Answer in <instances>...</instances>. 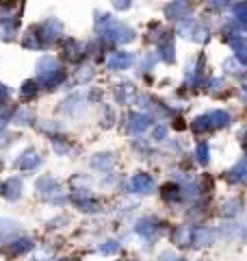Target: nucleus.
I'll list each match as a JSON object with an SVG mask.
<instances>
[{
    "instance_id": "nucleus-1",
    "label": "nucleus",
    "mask_w": 247,
    "mask_h": 261,
    "mask_svg": "<svg viewBox=\"0 0 247 261\" xmlns=\"http://www.w3.org/2000/svg\"><path fill=\"white\" fill-rule=\"evenodd\" d=\"M130 189L141 194H150L154 192V181H152L150 174H135V178L130 181Z\"/></svg>"
},
{
    "instance_id": "nucleus-2",
    "label": "nucleus",
    "mask_w": 247,
    "mask_h": 261,
    "mask_svg": "<svg viewBox=\"0 0 247 261\" xmlns=\"http://www.w3.org/2000/svg\"><path fill=\"white\" fill-rule=\"evenodd\" d=\"M133 61H135V57L130 52H113V54H108L106 65L111 70H126Z\"/></svg>"
},
{
    "instance_id": "nucleus-3",
    "label": "nucleus",
    "mask_w": 247,
    "mask_h": 261,
    "mask_svg": "<svg viewBox=\"0 0 247 261\" xmlns=\"http://www.w3.org/2000/svg\"><path fill=\"white\" fill-rule=\"evenodd\" d=\"M41 163V157H39V152H37L35 148H29V150H24L20 155V159H18V168L20 170H33L35 166H39Z\"/></svg>"
},
{
    "instance_id": "nucleus-4",
    "label": "nucleus",
    "mask_w": 247,
    "mask_h": 261,
    "mask_svg": "<svg viewBox=\"0 0 247 261\" xmlns=\"http://www.w3.org/2000/svg\"><path fill=\"white\" fill-rule=\"evenodd\" d=\"M152 124V118L150 116H143V113H133L128 118V130L130 133H143L145 129H150Z\"/></svg>"
},
{
    "instance_id": "nucleus-5",
    "label": "nucleus",
    "mask_w": 247,
    "mask_h": 261,
    "mask_svg": "<svg viewBox=\"0 0 247 261\" xmlns=\"http://www.w3.org/2000/svg\"><path fill=\"white\" fill-rule=\"evenodd\" d=\"M189 11H191V4H186V2H172L165 7V13L172 20H184L189 15Z\"/></svg>"
},
{
    "instance_id": "nucleus-6",
    "label": "nucleus",
    "mask_w": 247,
    "mask_h": 261,
    "mask_svg": "<svg viewBox=\"0 0 247 261\" xmlns=\"http://www.w3.org/2000/svg\"><path fill=\"white\" fill-rule=\"evenodd\" d=\"M2 194L7 196L9 200H18L22 196V181H20V178H9V181H4Z\"/></svg>"
},
{
    "instance_id": "nucleus-7",
    "label": "nucleus",
    "mask_w": 247,
    "mask_h": 261,
    "mask_svg": "<svg viewBox=\"0 0 247 261\" xmlns=\"http://www.w3.org/2000/svg\"><path fill=\"white\" fill-rule=\"evenodd\" d=\"M137 231H139L141 235H145V237H152L158 231L156 218H143V220H139L137 222Z\"/></svg>"
},
{
    "instance_id": "nucleus-8",
    "label": "nucleus",
    "mask_w": 247,
    "mask_h": 261,
    "mask_svg": "<svg viewBox=\"0 0 247 261\" xmlns=\"http://www.w3.org/2000/svg\"><path fill=\"white\" fill-rule=\"evenodd\" d=\"M158 50H161V57L165 59V61L172 63L174 61V40L172 37H165V40L161 42V48H158Z\"/></svg>"
},
{
    "instance_id": "nucleus-9",
    "label": "nucleus",
    "mask_w": 247,
    "mask_h": 261,
    "mask_svg": "<svg viewBox=\"0 0 247 261\" xmlns=\"http://www.w3.org/2000/svg\"><path fill=\"white\" fill-rule=\"evenodd\" d=\"M208 239H211V233H208L206 228H195V231H191V242H193V246H204V244H208Z\"/></svg>"
},
{
    "instance_id": "nucleus-10",
    "label": "nucleus",
    "mask_w": 247,
    "mask_h": 261,
    "mask_svg": "<svg viewBox=\"0 0 247 261\" xmlns=\"http://www.w3.org/2000/svg\"><path fill=\"white\" fill-rule=\"evenodd\" d=\"M243 172H245V161H239L237 166H234L232 170L228 172V181H230V183H241V181L245 178Z\"/></svg>"
},
{
    "instance_id": "nucleus-11",
    "label": "nucleus",
    "mask_w": 247,
    "mask_h": 261,
    "mask_svg": "<svg viewBox=\"0 0 247 261\" xmlns=\"http://www.w3.org/2000/svg\"><path fill=\"white\" fill-rule=\"evenodd\" d=\"M208 120H211V127H226L230 122V116L226 111H212L211 116H208Z\"/></svg>"
},
{
    "instance_id": "nucleus-12",
    "label": "nucleus",
    "mask_w": 247,
    "mask_h": 261,
    "mask_svg": "<svg viewBox=\"0 0 247 261\" xmlns=\"http://www.w3.org/2000/svg\"><path fill=\"white\" fill-rule=\"evenodd\" d=\"M65 54H68V59H78L82 54L80 44L74 42V40H68V42H65Z\"/></svg>"
},
{
    "instance_id": "nucleus-13",
    "label": "nucleus",
    "mask_w": 247,
    "mask_h": 261,
    "mask_svg": "<svg viewBox=\"0 0 247 261\" xmlns=\"http://www.w3.org/2000/svg\"><path fill=\"white\" fill-rule=\"evenodd\" d=\"M133 94H135L133 83H119V85H117V100H119V102H126Z\"/></svg>"
},
{
    "instance_id": "nucleus-14",
    "label": "nucleus",
    "mask_w": 247,
    "mask_h": 261,
    "mask_svg": "<svg viewBox=\"0 0 247 261\" xmlns=\"http://www.w3.org/2000/svg\"><path fill=\"white\" fill-rule=\"evenodd\" d=\"M163 198L165 200H178L180 198V187L176 183H169L163 187Z\"/></svg>"
},
{
    "instance_id": "nucleus-15",
    "label": "nucleus",
    "mask_w": 247,
    "mask_h": 261,
    "mask_svg": "<svg viewBox=\"0 0 247 261\" xmlns=\"http://www.w3.org/2000/svg\"><path fill=\"white\" fill-rule=\"evenodd\" d=\"M211 120H208V116H200L193 122V130L195 133H206V130H211Z\"/></svg>"
},
{
    "instance_id": "nucleus-16",
    "label": "nucleus",
    "mask_w": 247,
    "mask_h": 261,
    "mask_svg": "<svg viewBox=\"0 0 247 261\" xmlns=\"http://www.w3.org/2000/svg\"><path fill=\"white\" fill-rule=\"evenodd\" d=\"M39 91V83H35V81H26L24 85H22V96L24 98H33Z\"/></svg>"
},
{
    "instance_id": "nucleus-17",
    "label": "nucleus",
    "mask_w": 247,
    "mask_h": 261,
    "mask_svg": "<svg viewBox=\"0 0 247 261\" xmlns=\"http://www.w3.org/2000/svg\"><path fill=\"white\" fill-rule=\"evenodd\" d=\"M31 246H33L31 239H22V242H15V246H7V250L13 255H20V253H26Z\"/></svg>"
},
{
    "instance_id": "nucleus-18",
    "label": "nucleus",
    "mask_w": 247,
    "mask_h": 261,
    "mask_svg": "<svg viewBox=\"0 0 247 261\" xmlns=\"http://www.w3.org/2000/svg\"><path fill=\"white\" fill-rule=\"evenodd\" d=\"M111 157H113V155H98V157H96V159H93L91 163H93V166H96V168H108V166H111V163H113V159H111Z\"/></svg>"
},
{
    "instance_id": "nucleus-19",
    "label": "nucleus",
    "mask_w": 247,
    "mask_h": 261,
    "mask_svg": "<svg viewBox=\"0 0 247 261\" xmlns=\"http://www.w3.org/2000/svg\"><path fill=\"white\" fill-rule=\"evenodd\" d=\"M197 161H200V163H206L208 161V146L204 144V141L197 146Z\"/></svg>"
},
{
    "instance_id": "nucleus-20",
    "label": "nucleus",
    "mask_w": 247,
    "mask_h": 261,
    "mask_svg": "<svg viewBox=\"0 0 247 261\" xmlns=\"http://www.w3.org/2000/svg\"><path fill=\"white\" fill-rule=\"evenodd\" d=\"M119 246H117V242H106L104 246H100V253L102 255H113V253H117Z\"/></svg>"
},
{
    "instance_id": "nucleus-21",
    "label": "nucleus",
    "mask_w": 247,
    "mask_h": 261,
    "mask_svg": "<svg viewBox=\"0 0 247 261\" xmlns=\"http://www.w3.org/2000/svg\"><path fill=\"white\" fill-rule=\"evenodd\" d=\"M11 113H13V109H4V107H0V124H7L9 122V118H11Z\"/></svg>"
},
{
    "instance_id": "nucleus-22",
    "label": "nucleus",
    "mask_w": 247,
    "mask_h": 261,
    "mask_svg": "<svg viewBox=\"0 0 247 261\" xmlns=\"http://www.w3.org/2000/svg\"><path fill=\"white\" fill-rule=\"evenodd\" d=\"M163 261H184V259H178V257H174V253H163Z\"/></svg>"
},
{
    "instance_id": "nucleus-23",
    "label": "nucleus",
    "mask_w": 247,
    "mask_h": 261,
    "mask_svg": "<svg viewBox=\"0 0 247 261\" xmlns=\"http://www.w3.org/2000/svg\"><path fill=\"white\" fill-rule=\"evenodd\" d=\"M165 135H167V129H165V127H158L156 133H154V137H156V139H163Z\"/></svg>"
},
{
    "instance_id": "nucleus-24",
    "label": "nucleus",
    "mask_w": 247,
    "mask_h": 261,
    "mask_svg": "<svg viewBox=\"0 0 247 261\" xmlns=\"http://www.w3.org/2000/svg\"><path fill=\"white\" fill-rule=\"evenodd\" d=\"M7 96H9V89H7V87H4V85H0V102H2Z\"/></svg>"
},
{
    "instance_id": "nucleus-25",
    "label": "nucleus",
    "mask_w": 247,
    "mask_h": 261,
    "mask_svg": "<svg viewBox=\"0 0 247 261\" xmlns=\"http://www.w3.org/2000/svg\"><path fill=\"white\" fill-rule=\"evenodd\" d=\"M243 9H245L243 4H234V11H243ZM237 18H239V20H237L239 24H243V18H241V15H237Z\"/></svg>"
},
{
    "instance_id": "nucleus-26",
    "label": "nucleus",
    "mask_w": 247,
    "mask_h": 261,
    "mask_svg": "<svg viewBox=\"0 0 247 261\" xmlns=\"http://www.w3.org/2000/svg\"><path fill=\"white\" fill-rule=\"evenodd\" d=\"M0 168H2V163H0Z\"/></svg>"
}]
</instances>
